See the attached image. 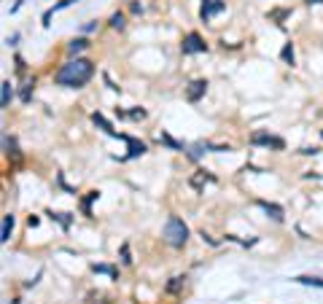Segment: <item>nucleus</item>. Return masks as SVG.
<instances>
[{
  "mask_svg": "<svg viewBox=\"0 0 323 304\" xmlns=\"http://www.w3.org/2000/svg\"><path fill=\"white\" fill-rule=\"evenodd\" d=\"M283 59H286L288 65H294V49H291V43H288L286 49H283Z\"/></svg>",
  "mask_w": 323,
  "mask_h": 304,
  "instance_id": "obj_17",
  "label": "nucleus"
},
{
  "mask_svg": "<svg viewBox=\"0 0 323 304\" xmlns=\"http://www.w3.org/2000/svg\"><path fill=\"white\" fill-rule=\"evenodd\" d=\"M250 140H253V145H272V148H283V140H280V137L264 135V132H256Z\"/></svg>",
  "mask_w": 323,
  "mask_h": 304,
  "instance_id": "obj_4",
  "label": "nucleus"
},
{
  "mask_svg": "<svg viewBox=\"0 0 323 304\" xmlns=\"http://www.w3.org/2000/svg\"><path fill=\"white\" fill-rule=\"evenodd\" d=\"M189 240V226L181 221V218H167V223H164V242L173 248H183Z\"/></svg>",
  "mask_w": 323,
  "mask_h": 304,
  "instance_id": "obj_2",
  "label": "nucleus"
},
{
  "mask_svg": "<svg viewBox=\"0 0 323 304\" xmlns=\"http://www.w3.org/2000/svg\"><path fill=\"white\" fill-rule=\"evenodd\" d=\"M183 286H186V277L178 275V277H173V280L167 283V291H170V294H178V291H181Z\"/></svg>",
  "mask_w": 323,
  "mask_h": 304,
  "instance_id": "obj_10",
  "label": "nucleus"
},
{
  "mask_svg": "<svg viewBox=\"0 0 323 304\" xmlns=\"http://www.w3.org/2000/svg\"><path fill=\"white\" fill-rule=\"evenodd\" d=\"M181 49H183V54H200V51H205V49H208V43L202 41L200 32H189V35L183 38Z\"/></svg>",
  "mask_w": 323,
  "mask_h": 304,
  "instance_id": "obj_3",
  "label": "nucleus"
},
{
  "mask_svg": "<svg viewBox=\"0 0 323 304\" xmlns=\"http://www.w3.org/2000/svg\"><path fill=\"white\" fill-rule=\"evenodd\" d=\"M11 229H14V215H3V234H0V240L3 242H8L11 240Z\"/></svg>",
  "mask_w": 323,
  "mask_h": 304,
  "instance_id": "obj_7",
  "label": "nucleus"
},
{
  "mask_svg": "<svg viewBox=\"0 0 323 304\" xmlns=\"http://www.w3.org/2000/svg\"><path fill=\"white\" fill-rule=\"evenodd\" d=\"M110 27H113V30H121V27H124V16H121V14H113V16H110Z\"/></svg>",
  "mask_w": 323,
  "mask_h": 304,
  "instance_id": "obj_15",
  "label": "nucleus"
},
{
  "mask_svg": "<svg viewBox=\"0 0 323 304\" xmlns=\"http://www.w3.org/2000/svg\"><path fill=\"white\" fill-rule=\"evenodd\" d=\"M92 76H95V62H89V59H70V62H65L62 68L57 70L54 81L59 87L78 89V87H84Z\"/></svg>",
  "mask_w": 323,
  "mask_h": 304,
  "instance_id": "obj_1",
  "label": "nucleus"
},
{
  "mask_svg": "<svg viewBox=\"0 0 323 304\" xmlns=\"http://www.w3.org/2000/svg\"><path fill=\"white\" fill-rule=\"evenodd\" d=\"M124 140L129 143V156H140V154H146V145L137 143L135 137H124Z\"/></svg>",
  "mask_w": 323,
  "mask_h": 304,
  "instance_id": "obj_9",
  "label": "nucleus"
},
{
  "mask_svg": "<svg viewBox=\"0 0 323 304\" xmlns=\"http://www.w3.org/2000/svg\"><path fill=\"white\" fill-rule=\"evenodd\" d=\"M87 304H113V302H110V299H105V296H92V299H89Z\"/></svg>",
  "mask_w": 323,
  "mask_h": 304,
  "instance_id": "obj_18",
  "label": "nucleus"
},
{
  "mask_svg": "<svg viewBox=\"0 0 323 304\" xmlns=\"http://www.w3.org/2000/svg\"><path fill=\"white\" fill-rule=\"evenodd\" d=\"M294 283H299V286H315V288H323V280H321V277H310V275H299V277H294Z\"/></svg>",
  "mask_w": 323,
  "mask_h": 304,
  "instance_id": "obj_8",
  "label": "nucleus"
},
{
  "mask_svg": "<svg viewBox=\"0 0 323 304\" xmlns=\"http://www.w3.org/2000/svg\"><path fill=\"white\" fill-rule=\"evenodd\" d=\"M205 89H208V81H194V84H191V89H189V100H191V102L200 100V95H202Z\"/></svg>",
  "mask_w": 323,
  "mask_h": 304,
  "instance_id": "obj_6",
  "label": "nucleus"
},
{
  "mask_svg": "<svg viewBox=\"0 0 323 304\" xmlns=\"http://www.w3.org/2000/svg\"><path fill=\"white\" fill-rule=\"evenodd\" d=\"M92 269H95V272H105V275L116 277V269H113V267H105V264H95V267H92Z\"/></svg>",
  "mask_w": 323,
  "mask_h": 304,
  "instance_id": "obj_14",
  "label": "nucleus"
},
{
  "mask_svg": "<svg viewBox=\"0 0 323 304\" xmlns=\"http://www.w3.org/2000/svg\"><path fill=\"white\" fill-rule=\"evenodd\" d=\"M11 100V81H3V108H8Z\"/></svg>",
  "mask_w": 323,
  "mask_h": 304,
  "instance_id": "obj_13",
  "label": "nucleus"
},
{
  "mask_svg": "<svg viewBox=\"0 0 323 304\" xmlns=\"http://www.w3.org/2000/svg\"><path fill=\"white\" fill-rule=\"evenodd\" d=\"M218 11H223V0H205V5H202V19H208L213 16V14H218Z\"/></svg>",
  "mask_w": 323,
  "mask_h": 304,
  "instance_id": "obj_5",
  "label": "nucleus"
},
{
  "mask_svg": "<svg viewBox=\"0 0 323 304\" xmlns=\"http://www.w3.org/2000/svg\"><path fill=\"white\" fill-rule=\"evenodd\" d=\"M92 118H95V124H100V127H103L105 132H108V135H116V132H113V127H110V124L105 121V118H103L100 113H95V116H92Z\"/></svg>",
  "mask_w": 323,
  "mask_h": 304,
  "instance_id": "obj_12",
  "label": "nucleus"
},
{
  "mask_svg": "<svg viewBox=\"0 0 323 304\" xmlns=\"http://www.w3.org/2000/svg\"><path fill=\"white\" fill-rule=\"evenodd\" d=\"M264 207L269 210V213H272V218H275V221H280V218H283V210L278 207V204H264Z\"/></svg>",
  "mask_w": 323,
  "mask_h": 304,
  "instance_id": "obj_16",
  "label": "nucleus"
},
{
  "mask_svg": "<svg viewBox=\"0 0 323 304\" xmlns=\"http://www.w3.org/2000/svg\"><path fill=\"white\" fill-rule=\"evenodd\" d=\"M87 46H89V41H87V38H76V41H70V46H68V49H70V54H78V51H84V49H87Z\"/></svg>",
  "mask_w": 323,
  "mask_h": 304,
  "instance_id": "obj_11",
  "label": "nucleus"
},
{
  "mask_svg": "<svg viewBox=\"0 0 323 304\" xmlns=\"http://www.w3.org/2000/svg\"><path fill=\"white\" fill-rule=\"evenodd\" d=\"M162 140L167 143V145H173V148H181V145H178V143H175V140H173V137H170V135H164V132H162Z\"/></svg>",
  "mask_w": 323,
  "mask_h": 304,
  "instance_id": "obj_19",
  "label": "nucleus"
}]
</instances>
